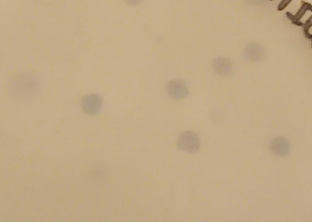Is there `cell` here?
Masks as SVG:
<instances>
[{
    "mask_svg": "<svg viewBox=\"0 0 312 222\" xmlns=\"http://www.w3.org/2000/svg\"><path fill=\"white\" fill-rule=\"evenodd\" d=\"M302 26L304 28V34H305V37L309 39V40H311V35L309 33V29L311 27V17L308 19L306 23H305V25L303 24Z\"/></svg>",
    "mask_w": 312,
    "mask_h": 222,
    "instance_id": "cell-8",
    "label": "cell"
},
{
    "mask_svg": "<svg viewBox=\"0 0 312 222\" xmlns=\"http://www.w3.org/2000/svg\"><path fill=\"white\" fill-rule=\"evenodd\" d=\"M213 69L215 73L220 76L228 75L232 72V62L228 58L220 56L213 61Z\"/></svg>",
    "mask_w": 312,
    "mask_h": 222,
    "instance_id": "cell-5",
    "label": "cell"
},
{
    "mask_svg": "<svg viewBox=\"0 0 312 222\" xmlns=\"http://www.w3.org/2000/svg\"><path fill=\"white\" fill-rule=\"evenodd\" d=\"M291 3V0H283V1L280 2L278 6V11L280 12V11L284 10V9L287 7L288 4Z\"/></svg>",
    "mask_w": 312,
    "mask_h": 222,
    "instance_id": "cell-9",
    "label": "cell"
},
{
    "mask_svg": "<svg viewBox=\"0 0 312 222\" xmlns=\"http://www.w3.org/2000/svg\"><path fill=\"white\" fill-rule=\"evenodd\" d=\"M302 6L300 9H299L298 12L297 13L295 16H293L291 13H286V17H288V20H291V23L294 24V25H297V26H302L303 24L301 23L300 20L302 17H303L304 14L306 13L307 11L312 10V6L311 4L308 3H305L302 2Z\"/></svg>",
    "mask_w": 312,
    "mask_h": 222,
    "instance_id": "cell-7",
    "label": "cell"
},
{
    "mask_svg": "<svg viewBox=\"0 0 312 222\" xmlns=\"http://www.w3.org/2000/svg\"><path fill=\"white\" fill-rule=\"evenodd\" d=\"M245 59L252 62H258L264 59L265 50L261 45L256 43H251L244 50Z\"/></svg>",
    "mask_w": 312,
    "mask_h": 222,
    "instance_id": "cell-6",
    "label": "cell"
},
{
    "mask_svg": "<svg viewBox=\"0 0 312 222\" xmlns=\"http://www.w3.org/2000/svg\"><path fill=\"white\" fill-rule=\"evenodd\" d=\"M102 97L98 94H87L82 100V107L86 114H97L102 109Z\"/></svg>",
    "mask_w": 312,
    "mask_h": 222,
    "instance_id": "cell-3",
    "label": "cell"
},
{
    "mask_svg": "<svg viewBox=\"0 0 312 222\" xmlns=\"http://www.w3.org/2000/svg\"><path fill=\"white\" fill-rule=\"evenodd\" d=\"M165 89L170 97L175 100H183L189 94L186 83L182 80L177 78L168 81Z\"/></svg>",
    "mask_w": 312,
    "mask_h": 222,
    "instance_id": "cell-2",
    "label": "cell"
},
{
    "mask_svg": "<svg viewBox=\"0 0 312 222\" xmlns=\"http://www.w3.org/2000/svg\"><path fill=\"white\" fill-rule=\"evenodd\" d=\"M269 149L272 154L277 157H286L291 151V143L284 137H277L271 141Z\"/></svg>",
    "mask_w": 312,
    "mask_h": 222,
    "instance_id": "cell-4",
    "label": "cell"
},
{
    "mask_svg": "<svg viewBox=\"0 0 312 222\" xmlns=\"http://www.w3.org/2000/svg\"><path fill=\"white\" fill-rule=\"evenodd\" d=\"M177 146L183 152H198L200 149V140L198 134L192 131L182 132L178 137Z\"/></svg>",
    "mask_w": 312,
    "mask_h": 222,
    "instance_id": "cell-1",
    "label": "cell"
}]
</instances>
